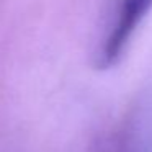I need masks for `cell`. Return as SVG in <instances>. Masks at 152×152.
<instances>
[{"instance_id":"obj_1","label":"cell","mask_w":152,"mask_h":152,"mask_svg":"<svg viewBox=\"0 0 152 152\" xmlns=\"http://www.w3.org/2000/svg\"><path fill=\"white\" fill-rule=\"evenodd\" d=\"M152 8V0H118L115 13L108 25L105 39L96 56V64L102 69L115 66L121 59L136 30Z\"/></svg>"}]
</instances>
